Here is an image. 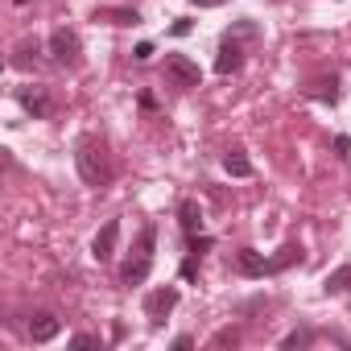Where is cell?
<instances>
[{
  "label": "cell",
  "instance_id": "6da1fadb",
  "mask_svg": "<svg viewBox=\"0 0 351 351\" xmlns=\"http://www.w3.org/2000/svg\"><path fill=\"white\" fill-rule=\"evenodd\" d=\"M75 161H79V173H83V182H87V186H108V182H112V165H108L104 145L83 141L79 153H75Z\"/></svg>",
  "mask_w": 351,
  "mask_h": 351
},
{
  "label": "cell",
  "instance_id": "7a4b0ae2",
  "mask_svg": "<svg viewBox=\"0 0 351 351\" xmlns=\"http://www.w3.org/2000/svg\"><path fill=\"white\" fill-rule=\"evenodd\" d=\"M153 244H157V228L149 223V228L136 236V248H132V256H128V265H124V285H141V281L149 277V269H153Z\"/></svg>",
  "mask_w": 351,
  "mask_h": 351
},
{
  "label": "cell",
  "instance_id": "3957f363",
  "mask_svg": "<svg viewBox=\"0 0 351 351\" xmlns=\"http://www.w3.org/2000/svg\"><path fill=\"white\" fill-rule=\"evenodd\" d=\"M165 75H169L173 87H199V79H203L199 62L186 58V54H165Z\"/></svg>",
  "mask_w": 351,
  "mask_h": 351
},
{
  "label": "cell",
  "instance_id": "277c9868",
  "mask_svg": "<svg viewBox=\"0 0 351 351\" xmlns=\"http://www.w3.org/2000/svg\"><path fill=\"white\" fill-rule=\"evenodd\" d=\"M79 34L75 29H54L50 34V58L62 62V66H79Z\"/></svg>",
  "mask_w": 351,
  "mask_h": 351
},
{
  "label": "cell",
  "instance_id": "5b68a950",
  "mask_svg": "<svg viewBox=\"0 0 351 351\" xmlns=\"http://www.w3.org/2000/svg\"><path fill=\"white\" fill-rule=\"evenodd\" d=\"M178 306V289L173 285H165V289H153L149 298H145V318L157 326V322H165V314Z\"/></svg>",
  "mask_w": 351,
  "mask_h": 351
},
{
  "label": "cell",
  "instance_id": "8992f818",
  "mask_svg": "<svg viewBox=\"0 0 351 351\" xmlns=\"http://www.w3.org/2000/svg\"><path fill=\"white\" fill-rule=\"evenodd\" d=\"M116 240H120V223H116V219H108V223L99 228V236L91 240V256H95L99 265H108V261L116 256Z\"/></svg>",
  "mask_w": 351,
  "mask_h": 351
},
{
  "label": "cell",
  "instance_id": "52a82bcc",
  "mask_svg": "<svg viewBox=\"0 0 351 351\" xmlns=\"http://www.w3.org/2000/svg\"><path fill=\"white\" fill-rule=\"evenodd\" d=\"M236 265H240V273H244V277H265V273H273V261H265L256 248H240Z\"/></svg>",
  "mask_w": 351,
  "mask_h": 351
},
{
  "label": "cell",
  "instance_id": "ba28073f",
  "mask_svg": "<svg viewBox=\"0 0 351 351\" xmlns=\"http://www.w3.org/2000/svg\"><path fill=\"white\" fill-rule=\"evenodd\" d=\"M58 330H62V322L54 314H34L29 318V339L34 343H50V339H58Z\"/></svg>",
  "mask_w": 351,
  "mask_h": 351
},
{
  "label": "cell",
  "instance_id": "9c48e42d",
  "mask_svg": "<svg viewBox=\"0 0 351 351\" xmlns=\"http://www.w3.org/2000/svg\"><path fill=\"white\" fill-rule=\"evenodd\" d=\"M21 108L42 120V116H50V95L42 87H21Z\"/></svg>",
  "mask_w": 351,
  "mask_h": 351
},
{
  "label": "cell",
  "instance_id": "30bf717a",
  "mask_svg": "<svg viewBox=\"0 0 351 351\" xmlns=\"http://www.w3.org/2000/svg\"><path fill=\"white\" fill-rule=\"evenodd\" d=\"M244 66V50L236 46V42H223L219 46V58H215V71L219 75H232V71H240Z\"/></svg>",
  "mask_w": 351,
  "mask_h": 351
},
{
  "label": "cell",
  "instance_id": "8fae6325",
  "mask_svg": "<svg viewBox=\"0 0 351 351\" xmlns=\"http://www.w3.org/2000/svg\"><path fill=\"white\" fill-rule=\"evenodd\" d=\"M178 223H182L186 236H195V232L203 228V215H199V203H195V199H186V203L178 207Z\"/></svg>",
  "mask_w": 351,
  "mask_h": 351
},
{
  "label": "cell",
  "instance_id": "7c38bea8",
  "mask_svg": "<svg viewBox=\"0 0 351 351\" xmlns=\"http://www.w3.org/2000/svg\"><path fill=\"white\" fill-rule=\"evenodd\" d=\"M322 289H326V293H347V289H351V265H343V269H335V273H326V281H322Z\"/></svg>",
  "mask_w": 351,
  "mask_h": 351
},
{
  "label": "cell",
  "instance_id": "4fadbf2b",
  "mask_svg": "<svg viewBox=\"0 0 351 351\" xmlns=\"http://www.w3.org/2000/svg\"><path fill=\"white\" fill-rule=\"evenodd\" d=\"M223 169L232 173V178H248V173H252V161H248L240 149H232V153L223 157Z\"/></svg>",
  "mask_w": 351,
  "mask_h": 351
},
{
  "label": "cell",
  "instance_id": "5bb4252c",
  "mask_svg": "<svg viewBox=\"0 0 351 351\" xmlns=\"http://www.w3.org/2000/svg\"><path fill=\"white\" fill-rule=\"evenodd\" d=\"M95 21H112V25H136V9H99Z\"/></svg>",
  "mask_w": 351,
  "mask_h": 351
},
{
  "label": "cell",
  "instance_id": "9a60e30c",
  "mask_svg": "<svg viewBox=\"0 0 351 351\" xmlns=\"http://www.w3.org/2000/svg\"><path fill=\"white\" fill-rule=\"evenodd\" d=\"M314 95L335 104V99H339V79H335V75H330V79H318V83H314Z\"/></svg>",
  "mask_w": 351,
  "mask_h": 351
},
{
  "label": "cell",
  "instance_id": "2e32d148",
  "mask_svg": "<svg viewBox=\"0 0 351 351\" xmlns=\"http://www.w3.org/2000/svg\"><path fill=\"white\" fill-rule=\"evenodd\" d=\"M298 256H302V248H293V244H285V248H281V256H273V273H277V269H285V265H293Z\"/></svg>",
  "mask_w": 351,
  "mask_h": 351
},
{
  "label": "cell",
  "instance_id": "e0dca14e",
  "mask_svg": "<svg viewBox=\"0 0 351 351\" xmlns=\"http://www.w3.org/2000/svg\"><path fill=\"white\" fill-rule=\"evenodd\" d=\"M310 339H314L310 330H293V335H285V343H281V347H285V351H293V347H306Z\"/></svg>",
  "mask_w": 351,
  "mask_h": 351
},
{
  "label": "cell",
  "instance_id": "ac0fdd59",
  "mask_svg": "<svg viewBox=\"0 0 351 351\" xmlns=\"http://www.w3.org/2000/svg\"><path fill=\"white\" fill-rule=\"evenodd\" d=\"M71 347L87 351V347H99V339H95V335H75V339H71Z\"/></svg>",
  "mask_w": 351,
  "mask_h": 351
},
{
  "label": "cell",
  "instance_id": "d6986e66",
  "mask_svg": "<svg viewBox=\"0 0 351 351\" xmlns=\"http://www.w3.org/2000/svg\"><path fill=\"white\" fill-rule=\"evenodd\" d=\"M207 248H211V236H199V240H191V252H195V256H203Z\"/></svg>",
  "mask_w": 351,
  "mask_h": 351
},
{
  "label": "cell",
  "instance_id": "ffe728a7",
  "mask_svg": "<svg viewBox=\"0 0 351 351\" xmlns=\"http://www.w3.org/2000/svg\"><path fill=\"white\" fill-rule=\"evenodd\" d=\"M195 269H199V256H195V252H191V256H186V261H182V277H186V281H191V277H195Z\"/></svg>",
  "mask_w": 351,
  "mask_h": 351
},
{
  "label": "cell",
  "instance_id": "44dd1931",
  "mask_svg": "<svg viewBox=\"0 0 351 351\" xmlns=\"http://www.w3.org/2000/svg\"><path fill=\"white\" fill-rule=\"evenodd\" d=\"M191 347H195L191 335H178V339H173V351H191Z\"/></svg>",
  "mask_w": 351,
  "mask_h": 351
},
{
  "label": "cell",
  "instance_id": "7402d4cb",
  "mask_svg": "<svg viewBox=\"0 0 351 351\" xmlns=\"http://www.w3.org/2000/svg\"><path fill=\"white\" fill-rule=\"evenodd\" d=\"M335 153L347 157V153H351V141H347V136H335Z\"/></svg>",
  "mask_w": 351,
  "mask_h": 351
},
{
  "label": "cell",
  "instance_id": "603a6c76",
  "mask_svg": "<svg viewBox=\"0 0 351 351\" xmlns=\"http://www.w3.org/2000/svg\"><path fill=\"white\" fill-rule=\"evenodd\" d=\"M149 54H153V46H149V42H141V46H136V54H132V58H136V62H145V58H149Z\"/></svg>",
  "mask_w": 351,
  "mask_h": 351
},
{
  "label": "cell",
  "instance_id": "cb8c5ba5",
  "mask_svg": "<svg viewBox=\"0 0 351 351\" xmlns=\"http://www.w3.org/2000/svg\"><path fill=\"white\" fill-rule=\"evenodd\" d=\"M195 5H223V0H195Z\"/></svg>",
  "mask_w": 351,
  "mask_h": 351
},
{
  "label": "cell",
  "instance_id": "d4e9b609",
  "mask_svg": "<svg viewBox=\"0 0 351 351\" xmlns=\"http://www.w3.org/2000/svg\"><path fill=\"white\" fill-rule=\"evenodd\" d=\"M17 5H29V0H17Z\"/></svg>",
  "mask_w": 351,
  "mask_h": 351
}]
</instances>
